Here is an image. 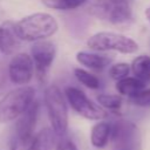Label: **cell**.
<instances>
[{
	"instance_id": "ffe728a7",
	"label": "cell",
	"mask_w": 150,
	"mask_h": 150,
	"mask_svg": "<svg viewBox=\"0 0 150 150\" xmlns=\"http://www.w3.org/2000/svg\"><path fill=\"white\" fill-rule=\"evenodd\" d=\"M130 70H131V67L127 62H117V63H114L110 66L108 73L112 80L120 81L124 77H128Z\"/></svg>"
},
{
	"instance_id": "30bf717a",
	"label": "cell",
	"mask_w": 150,
	"mask_h": 150,
	"mask_svg": "<svg viewBox=\"0 0 150 150\" xmlns=\"http://www.w3.org/2000/svg\"><path fill=\"white\" fill-rule=\"evenodd\" d=\"M33 57L26 53L15 54L8 64V79L16 86H26L34 75Z\"/></svg>"
},
{
	"instance_id": "cb8c5ba5",
	"label": "cell",
	"mask_w": 150,
	"mask_h": 150,
	"mask_svg": "<svg viewBox=\"0 0 150 150\" xmlns=\"http://www.w3.org/2000/svg\"><path fill=\"white\" fill-rule=\"evenodd\" d=\"M144 14H145V18H146V20H148V21H149V23H150V7H148V8L145 9Z\"/></svg>"
},
{
	"instance_id": "52a82bcc",
	"label": "cell",
	"mask_w": 150,
	"mask_h": 150,
	"mask_svg": "<svg viewBox=\"0 0 150 150\" xmlns=\"http://www.w3.org/2000/svg\"><path fill=\"white\" fill-rule=\"evenodd\" d=\"M111 150H142V136L131 121L118 120L111 124Z\"/></svg>"
},
{
	"instance_id": "3957f363",
	"label": "cell",
	"mask_w": 150,
	"mask_h": 150,
	"mask_svg": "<svg viewBox=\"0 0 150 150\" xmlns=\"http://www.w3.org/2000/svg\"><path fill=\"white\" fill-rule=\"evenodd\" d=\"M45 104L50 128L55 132L56 137L62 138L68 129V110L64 94L57 86L52 84L47 87L45 90Z\"/></svg>"
},
{
	"instance_id": "e0dca14e",
	"label": "cell",
	"mask_w": 150,
	"mask_h": 150,
	"mask_svg": "<svg viewBox=\"0 0 150 150\" xmlns=\"http://www.w3.org/2000/svg\"><path fill=\"white\" fill-rule=\"evenodd\" d=\"M42 4L50 9L59 11H70L81 7L88 0H41Z\"/></svg>"
},
{
	"instance_id": "277c9868",
	"label": "cell",
	"mask_w": 150,
	"mask_h": 150,
	"mask_svg": "<svg viewBox=\"0 0 150 150\" xmlns=\"http://www.w3.org/2000/svg\"><path fill=\"white\" fill-rule=\"evenodd\" d=\"M93 16L112 25H128L132 21V11L129 0H93L88 6Z\"/></svg>"
},
{
	"instance_id": "d6986e66",
	"label": "cell",
	"mask_w": 150,
	"mask_h": 150,
	"mask_svg": "<svg viewBox=\"0 0 150 150\" xmlns=\"http://www.w3.org/2000/svg\"><path fill=\"white\" fill-rule=\"evenodd\" d=\"M74 74H75V77L77 79V81L81 82L83 86H86L89 89H97L101 86V82L96 75H94L82 68H75Z\"/></svg>"
},
{
	"instance_id": "44dd1931",
	"label": "cell",
	"mask_w": 150,
	"mask_h": 150,
	"mask_svg": "<svg viewBox=\"0 0 150 150\" xmlns=\"http://www.w3.org/2000/svg\"><path fill=\"white\" fill-rule=\"evenodd\" d=\"M129 101L138 107H150V88H145L136 96L129 98Z\"/></svg>"
},
{
	"instance_id": "d4e9b609",
	"label": "cell",
	"mask_w": 150,
	"mask_h": 150,
	"mask_svg": "<svg viewBox=\"0 0 150 150\" xmlns=\"http://www.w3.org/2000/svg\"><path fill=\"white\" fill-rule=\"evenodd\" d=\"M149 47H150V40H149Z\"/></svg>"
},
{
	"instance_id": "603a6c76",
	"label": "cell",
	"mask_w": 150,
	"mask_h": 150,
	"mask_svg": "<svg viewBox=\"0 0 150 150\" xmlns=\"http://www.w3.org/2000/svg\"><path fill=\"white\" fill-rule=\"evenodd\" d=\"M7 76L2 69H0V96L5 93L6 88H7Z\"/></svg>"
},
{
	"instance_id": "4fadbf2b",
	"label": "cell",
	"mask_w": 150,
	"mask_h": 150,
	"mask_svg": "<svg viewBox=\"0 0 150 150\" xmlns=\"http://www.w3.org/2000/svg\"><path fill=\"white\" fill-rule=\"evenodd\" d=\"M111 137V123L100 121L93 125L90 131V143L94 148L103 149L107 146Z\"/></svg>"
},
{
	"instance_id": "6da1fadb",
	"label": "cell",
	"mask_w": 150,
	"mask_h": 150,
	"mask_svg": "<svg viewBox=\"0 0 150 150\" xmlns=\"http://www.w3.org/2000/svg\"><path fill=\"white\" fill-rule=\"evenodd\" d=\"M56 19L48 13H33L15 23V32L22 41H41L57 32Z\"/></svg>"
},
{
	"instance_id": "8992f818",
	"label": "cell",
	"mask_w": 150,
	"mask_h": 150,
	"mask_svg": "<svg viewBox=\"0 0 150 150\" xmlns=\"http://www.w3.org/2000/svg\"><path fill=\"white\" fill-rule=\"evenodd\" d=\"M39 103L34 101L29 108L18 118L15 131L11 139V150H30L34 139V130L38 121Z\"/></svg>"
},
{
	"instance_id": "8fae6325",
	"label": "cell",
	"mask_w": 150,
	"mask_h": 150,
	"mask_svg": "<svg viewBox=\"0 0 150 150\" xmlns=\"http://www.w3.org/2000/svg\"><path fill=\"white\" fill-rule=\"evenodd\" d=\"M20 46V38L15 32V23L6 21L0 25V52L4 55H13Z\"/></svg>"
},
{
	"instance_id": "5b68a950",
	"label": "cell",
	"mask_w": 150,
	"mask_h": 150,
	"mask_svg": "<svg viewBox=\"0 0 150 150\" xmlns=\"http://www.w3.org/2000/svg\"><path fill=\"white\" fill-rule=\"evenodd\" d=\"M87 46L96 52H118L122 54H134L138 50V43L120 33L98 32L87 40Z\"/></svg>"
},
{
	"instance_id": "2e32d148",
	"label": "cell",
	"mask_w": 150,
	"mask_h": 150,
	"mask_svg": "<svg viewBox=\"0 0 150 150\" xmlns=\"http://www.w3.org/2000/svg\"><path fill=\"white\" fill-rule=\"evenodd\" d=\"M55 132L52 128H43L35 134L30 150H52L55 143Z\"/></svg>"
},
{
	"instance_id": "9a60e30c",
	"label": "cell",
	"mask_w": 150,
	"mask_h": 150,
	"mask_svg": "<svg viewBox=\"0 0 150 150\" xmlns=\"http://www.w3.org/2000/svg\"><path fill=\"white\" fill-rule=\"evenodd\" d=\"M131 71L135 77L143 82L150 81V56L148 55H138L136 56L131 64Z\"/></svg>"
},
{
	"instance_id": "7402d4cb",
	"label": "cell",
	"mask_w": 150,
	"mask_h": 150,
	"mask_svg": "<svg viewBox=\"0 0 150 150\" xmlns=\"http://www.w3.org/2000/svg\"><path fill=\"white\" fill-rule=\"evenodd\" d=\"M55 150H79L76 144L68 138H60L55 145Z\"/></svg>"
},
{
	"instance_id": "5bb4252c",
	"label": "cell",
	"mask_w": 150,
	"mask_h": 150,
	"mask_svg": "<svg viewBox=\"0 0 150 150\" xmlns=\"http://www.w3.org/2000/svg\"><path fill=\"white\" fill-rule=\"evenodd\" d=\"M116 90L120 95L127 96L129 98L136 96L142 90L145 89V82L138 80L137 77H124L120 81H116Z\"/></svg>"
},
{
	"instance_id": "9c48e42d",
	"label": "cell",
	"mask_w": 150,
	"mask_h": 150,
	"mask_svg": "<svg viewBox=\"0 0 150 150\" xmlns=\"http://www.w3.org/2000/svg\"><path fill=\"white\" fill-rule=\"evenodd\" d=\"M30 52L35 66L36 77L41 83H43L47 79V73L55 59V54H56L55 45L46 40L36 41L32 46Z\"/></svg>"
},
{
	"instance_id": "ba28073f",
	"label": "cell",
	"mask_w": 150,
	"mask_h": 150,
	"mask_svg": "<svg viewBox=\"0 0 150 150\" xmlns=\"http://www.w3.org/2000/svg\"><path fill=\"white\" fill-rule=\"evenodd\" d=\"M66 98L70 107L80 116L91 120V121H102L107 118L108 112L100 104L94 103L82 90L75 87H67L64 90Z\"/></svg>"
},
{
	"instance_id": "7a4b0ae2",
	"label": "cell",
	"mask_w": 150,
	"mask_h": 150,
	"mask_svg": "<svg viewBox=\"0 0 150 150\" xmlns=\"http://www.w3.org/2000/svg\"><path fill=\"white\" fill-rule=\"evenodd\" d=\"M35 89L30 86H19L6 93L0 100V123L18 120L34 102Z\"/></svg>"
},
{
	"instance_id": "7c38bea8",
	"label": "cell",
	"mask_w": 150,
	"mask_h": 150,
	"mask_svg": "<svg viewBox=\"0 0 150 150\" xmlns=\"http://www.w3.org/2000/svg\"><path fill=\"white\" fill-rule=\"evenodd\" d=\"M76 61L93 70H102L107 66H109L112 61V57L109 55H101L96 53H89V52H77L76 54Z\"/></svg>"
},
{
	"instance_id": "ac0fdd59",
	"label": "cell",
	"mask_w": 150,
	"mask_h": 150,
	"mask_svg": "<svg viewBox=\"0 0 150 150\" xmlns=\"http://www.w3.org/2000/svg\"><path fill=\"white\" fill-rule=\"evenodd\" d=\"M98 104L105 110H110L114 112L120 111L122 107V97L116 94H100L96 97Z\"/></svg>"
}]
</instances>
